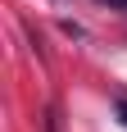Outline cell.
Here are the masks:
<instances>
[{
  "label": "cell",
  "mask_w": 127,
  "mask_h": 132,
  "mask_svg": "<svg viewBox=\"0 0 127 132\" xmlns=\"http://www.w3.org/2000/svg\"><path fill=\"white\" fill-rule=\"evenodd\" d=\"M100 5H109V9H123V14H127V0H100Z\"/></svg>",
  "instance_id": "6da1fadb"
},
{
  "label": "cell",
  "mask_w": 127,
  "mask_h": 132,
  "mask_svg": "<svg viewBox=\"0 0 127 132\" xmlns=\"http://www.w3.org/2000/svg\"><path fill=\"white\" fill-rule=\"evenodd\" d=\"M118 114H123V123H127V100H118Z\"/></svg>",
  "instance_id": "7a4b0ae2"
}]
</instances>
